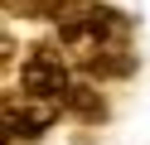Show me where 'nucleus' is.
I'll use <instances>...</instances> for the list:
<instances>
[{
    "label": "nucleus",
    "mask_w": 150,
    "mask_h": 145,
    "mask_svg": "<svg viewBox=\"0 0 150 145\" xmlns=\"http://www.w3.org/2000/svg\"><path fill=\"white\" fill-rule=\"evenodd\" d=\"M58 24V44L87 77H126L131 73V24L121 10L102 5V0H68L53 15Z\"/></svg>",
    "instance_id": "obj_1"
},
{
    "label": "nucleus",
    "mask_w": 150,
    "mask_h": 145,
    "mask_svg": "<svg viewBox=\"0 0 150 145\" xmlns=\"http://www.w3.org/2000/svg\"><path fill=\"white\" fill-rule=\"evenodd\" d=\"M73 58L63 44H34L29 53H24V68H20V87L24 92H39L49 97V102L68 106V97L78 92V73H73Z\"/></svg>",
    "instance_id": "obj_2"
},
{
    "label": "nucleus",
    "mask_w": 150,
    "mask_h": 145,
    "mask_svg": "<svg viewBox=\"0 0 150 145\" xmlns=\"http://www.w3.org/2000/svg\"><path fill=\"white\" fill-rule=\"evenodd\" d=\"M63 106L49 102L39 92H5V140H39L53 121H58Z\"/></svg>",
    "instance_id": "obj_3"
},
{
    "label": "nucleus",
    "mask_w": 150,
    "mask_h": 145,
    "mask_svg": "<svg viewBox=\"0 0 150 145\" xmlns=\"http://www.w3.org/2000/svg\"><path fill=\"white\" fill-rule=\"evenodd\" d=\"M68 0H5L10 15H24V19H53Z\"/></svg>",
    "instance_id": "obj_4"
}]
</instances>
